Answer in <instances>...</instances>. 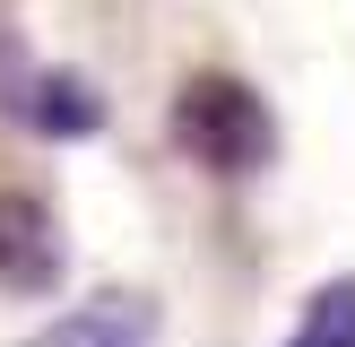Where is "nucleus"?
<instances>
[{
	"label": "nucleus",
	"instance_id": "f257e3e1",
	"mask_svg": "<svg viewBox=\"0 0 355 347\" xmlns=\"http://www.w3.org/2000/svg\"><path fill=\"white\" fill-rule=\"evenodd\" d=\"M173 139H182V156H200L208 174H252V165L277 156L269 104L243 78H225V69H200V78L173 96Z\"/></svg>",
	"mask_w": 355,
	"mask_h": 347
},
{
	"label": "nucleus",
	"instance_id": "f03ea898",
	"mask_svg": "<svg viewBox=\"0 0 355 347\" xmlns=\"http://www.w3.org/2000/svg\"><path fill=\"white\" fill-rule=\"evenodd\" d=\"M69 278V235L44 191H0V287L9 295H52Z\"/></svg>",
	"mask_w": 355,
	"mask_h": 347
},
{
	"label": "nucleus",
	"instance_id": "7ed1b4c3",
	"mask_svg": "<svg viewBox=\"0 0 355 347\" xmlns=\"http://www.w3.org/2000/svg\"><path fill=\"white\" fill-rule=\"evenodd\" d=\"M9 113L26 121V130H44V139L104 130V96L87 78H69V69H52V61H17L9 69Z\"/></svg>",
	"mask_w": 355,
	"mask_h": 347
},
{
	"label": "nucleus",
	"instance_id": "20e7f679",
	"mask_svg": "<svg viewBox=\"0 0 355 347\" xmlns=\"http://www.w3.org/2000/svg\"><path fill=\"white\" fill-rule=\"evenodd\" d=\"M26 347H156V304L148 295H87L78 312H61L52 330H35Z\"/></svg>",
	"mask_w": 355,
	"mask_h": 347
},
{
	"label": "nucleus",
	"instance_id": "39448f33",
	"mask_svg": "<svg viewBox=\"0 0 355 347\" xmlns=\"http://www.w3.org/2000/svg\"><path fill=\"white\" fill-rule=\"evenodd\" d=\"M286 347H355V278H329V287L312 295Z\"/></svg>",
	"mask_w": 355,
	"mask_h": 347
}]
</instances>
